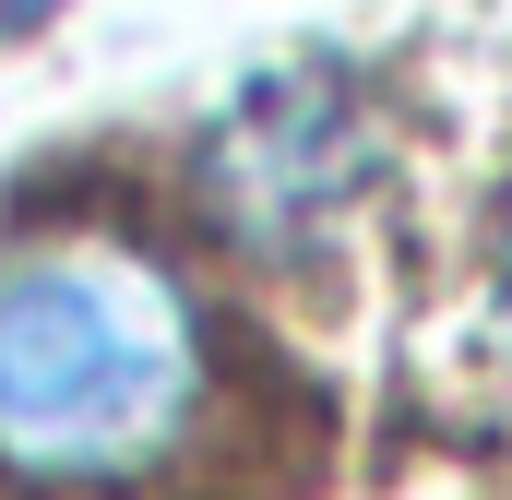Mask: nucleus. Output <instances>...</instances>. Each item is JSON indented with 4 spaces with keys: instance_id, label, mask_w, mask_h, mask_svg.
<instances>
[{
    "instance_id": "2",
    "label": "nucleus",
    "mask_w": 512,
    "mask_h": 500,
    "mask_svg": "<svg viewBox=\"0 0 512 500\" xmlns=\"http://www.w3.org/2000/svg\"><path fill=\"white\" fill-rule=\"evenodd\" d=\"M382 179V120L346 72H274L203 143V203L251 262H322Z\"/></svg>"
},
{
    "instance_id": "3",
    "label": "nucleus",
    "mask_w": 512,
    "mask_h": 500,
    "mask_svg": "<svg viewBox=\"0 0 512 500\" xmlns=\"http://www.w3.org/2000/svg\"><path fill=\"white\" fill-rule=\"evenodd\" d=\"M465 346H477V381L512 405V203L477 239V322H465Z\"/></svg>"
},
{
    "instance_id": "4",
    "label": "nucleus",
    "mask_w": 512,
    "mask_h": 500,
    "mask_svg": "<svg viewBox=\"0 0 512 500\" xmlns=\"http://www.w3.org/2000/svg\"><path fill=\"white\" fill-rule=\"evenodd\" d=\"M12 12H48V0H12Z\"/></svg>"
},
{
    "instance_id": "1",
    "label": "nucleus",
    "mask_w": 512,
    "mask_h": 500,
    "mask_svg": "<svg viewBox=\"0 0 512 500\" xmlns=\"http://www.w3.org/2000/svg\"><path fill=\"white\" fill-rule=\"evenodd\" d=\"M215 393V334L191 286L131 239H36L0 262V477L131 489Z\"/></svg>"
}]
</instances>
